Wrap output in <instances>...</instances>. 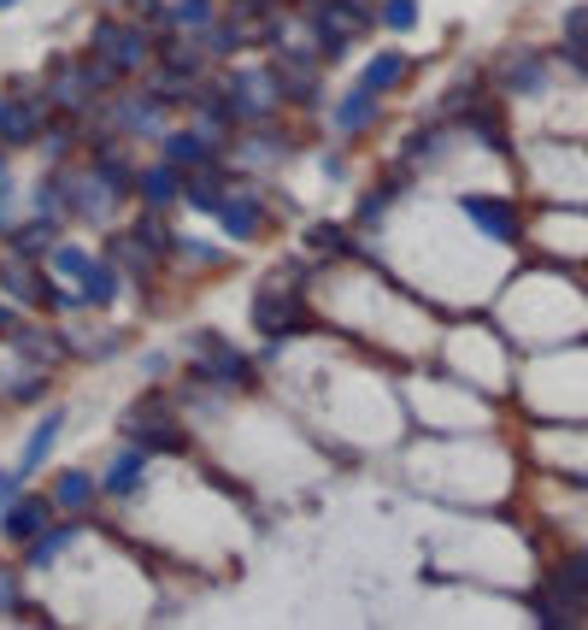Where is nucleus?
<instances>
[{
  "label": "nucleus",
  "mask_w": 588,
  "mask_h": 630,
  "mask_svg": "<svg viewBox=\"0 0 588 630\" xmlns=\"http://www.w3.org/2000/svg\"><path fill=\"white\" fill-rule=\"evenodd\" d=\"M7 195H12V183H0V225H7Z\"/></svg>",
  "instance_id": "nucleus-32"
},
{
  "label": "nucleus",
  "mask_w": 588,
  "mask_h": 630,
  "mask_svg": "<svg viewBox=\"0 0 588 630\" xmlns=\"http://www.w3.org/2000/svg\"><path fill=\"white\" fill-rule=\"evenodd\" d=\"M0 607H19V572H0Z\"/></svg>",
  "instance_id": "nucleus-31"
},
{
  "label": "nucleus",
  "mask_w": 588,
  "mask_h": 630,
  "mask_svg": "<svg viewBox=\"0 0 588 630\" xmlns=\"http://www.w3.org/2000/svg\"><path fill=\"white\" fill-rule=\"evenodd\" d=\"M83 301L89 306H112L118 301V260H95V271L83 278Z\"/></svg>",
  "instance_id": "nucleus-20"
},
{
  "label": "nucleus",
  "mask_w": 588,
  "mask_h": 630,
  "mask_svg": "<svg viewBox=\"0 0 588 630\" xmlns=\"http://www.w3.org/2000/svg\"><path fill=\"white\" fill-rule=\"evenodd\" d=\"M0 183H7V153H0Z\"/></svg>",
  "instance_id": "nucleus-33"
},
{
  "label": "nucleus",
  "mask_w": 588,
  "mask_h": 630,
  "mask_svg": "<svg viewBox=\"0 0 588 630\" xmlns=\"http://www.w3.org/2000/svg\"><path fill=\"white\" fill-rule=\"evenodd\" d=\"M47 265H54L59 278H72V283L83 289V278L95 271V253H89V248H77V242H59L54 253H47Z\"/></svg>",
  "instance_id": "nucleus-21"
},
{
  "label": "nucleus",
  "mask_w": 588,
  "mask_h": 630,
  "mask_svg": "<svg viewBox=\"0 0 588 630\" xmlns=\"http://www.w3.org/2000/svg\"><path fill=\"white\" fill-rule=\"evenodd\" d=\"M224 195H230V189H224V177L213 172V165H195V172H188V183H183V200H188V207H195V213H213V218H218V207H224Z\"/></svg>",
  "instance_id": "nucleus-18"
},
{
  "label": "nucleus",
  "mask_w": 588,
  "mask_h": 630,
  "mask_svg": "<svg viewBox=\"0 0 588 630\" xmlns=\"http://www.w3.org/2000/svg\"><path fill=\"white\" fill-rule=\"evenodd\" d=\"M7 395L19 401V406H24V401H42V395H47V378H42V371H30V378H19V383L7 389Z\"/></svg>",
  "instance_id": "nucleus-29"
},
{
  "label": "nucleus",
  "mask_w": 588,
  "mask_h": 630,
  "mask_svg": "<svg viewBox=\"0 0 588 630\" xmlns=\"http://www.w3.org/2000/svg\"><path fill=\"white\" fill-rule=\"evenodd\" d=\"M160 148H165L171 165H183V172L213 165V135H206V130H171V135H160Z\"/></svg>",
  "instance_id": "nucleus-13"
},
{
  "label": "nucleus",
  "mask_w": 588,
  "mask_h": 630,
  "mask_svg": "<svg viewBox=\"0 0 588 630\" xmlns=\"http://www.w3.org/2000/svg\"><path fill=\"white\" fill-rule=\"evenodd\" d=\"M118 431H124L135 448H165V454H183V448H188L183 424H177V413L165 406L160 389H148V395L124 413V424H118Z\"/></svg>",
  "instance_id": "nucleus-1"
},
{
  "label": "nucleus",
  "mask_w": 588,
  "mask_h": 630,
  "mask_svg": "<svg viewBox=\"0 0 588 630\" xmlns=\"http://www.w3.org/2000/svg\"><path fill=\"white\" fill-rule=\"evenodd\" d=\"M383 24L401 30V36H406V30H418V0H383Z\"/></svg>",
  "instance_id": "nucleus-26"
},
{
  "label": "nucleus",
  "mask_w": 588,
  "mask_h": 630,
  "mask_svg": "<svg viewBox=\"0 0 588 630\" xmlns=\"http://www.w3.org/2000/svg\"><path fill=\"white\" fill-rule=\"evenodd\" d=\"M12 7H19V0H0V12H12Z\"/></svg>",
  "instance_id": "nucleus-34"
},
{
  "label": "nucleus",
  "mask_w": 588,
  "mask_h": 630,
  "mask_svg": "<svg viewBox=\"0 0 588 630\" xmlns=\"http://www.w3.org/2000/svg\"><path fill=\"white\" fill-rule=\"evenodd\" d=\"M306 242L324 248V253H336V248H348V230H341V225H313V230H306Z\"/></svg>",
  "instance_id": "nucleus-28"
},
{
  "label": "nucleus",
  "mask_w": 588,
  "mask_h": 630,
  "mask_svg": "<svg viewBox=\"0 0 588 630\" xmlns=\"http://www.w3.org/2000/svg\"><path fill=\"white\" fill-rule=\"evenodd\" d=\"M218 225L230 230L236 242H253V236L265 230V207H259L253 189H230V195H224V207H218Z\"/></svg>",
  "instance_id": "nucleus-11"
},
{
  "label": "nucleus",
  "mask_w": 588,
  "mask_h": 630,
  "mask_svg": "<svg viewBox=\"0 0 588 630\" xmlns=\"http://www.w3.org/2000/svg\"><path fill=\"white\" fill-rule=\"evenodd\" d=\"M19 496H24V471H19V466H12V471H0V513H7V507L19 501Z\"/></svg>",
  "instance_id": "nucleus-30"
},
{
  "label": "nucleus",
  "mask_w": 588,
  "mask_h": 630,
  "mask_svg": "<svg viewBox=\"0 0 588 630\" xmlns=\"http://www.w3.org/2000/svg\"><path fill=\"white\" fill-rule=\"evenodd\" d=\"M406 77H412V59H406V54H371V59H366V72H359V83H371L377 95L401 89Z\"/></svg>",
  "instance_id": "nucleus-19"
},
{
  "label": "nucleus",
  "mask_w": 588,
  "mask_h": 630,
  "mask_svg": "<svg viewBox=\"0 0 588 630\" xmlns=\"http://www.w3.org/2000/svg\"><path fill=\"white\" fill-rule=\"evenodd\" d=\"M565 54L570 59H588V7H570L565 12Z\"/></svg>",
  "instance_id": "nucleus-25"
},
{
  "label": "nucleus",
  "mask_w": 588,
  "mask_h": 630,
  "mask_svg": "<svg viewBox=\"0 0 588 630\" xmlns=\"http://www.w3.org/2000/svg\"><path fill=\"white\" fill-rule=\"evenodd\" d=\"M95 54L107 59L118 77H135V72H142V65L153 59V36H148L142 24H118V19H107V24L95 30Z\"/></svg>",
  "instance_id": "nucleus-3"
},
{
  "label": "nucleus",
  "mask_w": 588,
  "mask_h": 630,
  "mask_svg": "<svg viewBox=\"0 0 588 630\" xmlns=\"http://www.w3.org/2000/svg\"><path fill=\"white\" fill-rule=\"evenodd\" d=\"M553 577H559V584H570V589H577V595H588V554H570L565 566L553 572Z\"/></svg>",
  "instance_id": "nucleus-27"
},
{
  "label": "nucleus",
  "mask_w": 588,
  "mask_h": 630,
  "mask_svg": "<svg viewBox=\"0 0 588 630\" xmlns=\"http://www.w3.org/2000/svg\"><path fill=\"white\" fill-rule=\"evenodd\" d=\"M171 19L165 24H183V30H213L218 24V7L213 0H177V7H165Z\"/></svg>",
  "instance_id": "nucleus-24"
},
{
  "label": "nucleus",
  "mask_w": 588,
  "mask_h": 630,
  "mask_svg": "<svg viewBox=\"0 0 588 630\" xmlns=\"http://www.w3.org/2000/svg\"><path fill=\"white\" fill-rule=\"evenodd\" d=\"M500 95H512V100H524V95H542L547 89V59L542 54H530V47H518V54L500 65Z\"/></svg>",
  "instance_id": "nucleus-9"
},
{
  "label": "nucleus",
  "mask_w": 588,
  "mask_h": 630,
  "mask_svg": "<svg viewBox=\"0 0 588 630\" xmlns=\"http://www.w3.org/2000/svg\"><path fill=\"white\" fill-rule=\"evenodd\" d=\"M248 313H253V330H259V336H271V343H288V336L306 325V301L294 295V289H276V283H271V289H259Z\"/></svg>",
  "instance_id": "nucleus-4"
},
{
  "label": "nucleus",
  "mask_w": 588,
  "mask_h": 630,
  "mask_svg": "<svg viewBox=\"0 0 588 630\" xmlns=\"http://www.w3.org/2000/svg\"><path fill=\"white\" fill-rule=\"evenodd\" d=\"M188 354L200 360V383H224V389H253V360L236 354L224 336L213 330H195L188 336Z\"/></svg>",
  "instance_id": "nucleus-2"
},
{
  "label": "nucleus",
  "mask_w": 588,
  "mask_h": 630,
  "mask_svg": "<svg viewBox=\"0 0 588 630\" xmlns=\"http://www.w3.org/2000/svg\"><path fill=\"white\" fill-rule=\"evenodd\" d=\"M54 507H59V501H47V496H19L7 513H0V536H7V542H24V548H30V542H36L47 524H54Z\"/></svg>",
  "instance_id": "nucleus-7"
},
{
  "label": "nucleus",
  "mask_w": 588,
  "mask_h": 630,
  "mask_svg": "<svg viewBox=\"0 0 588 630\" xmlns=\"http://www.w3.org/2000/svg\"><path fill=\"white\" fill-rule=\"evenodd\" d=\"M54 501H59V507H72V513H83V507H95V478H89V471H59Z\"/></svg>",
  "instance_id": "nucleus-22"
},
{
  "label": "nucleus",
  "mask_w": 588,
  "mask_h": 630,
  "mask_svg": "<svg viewBox=\"0 0 588 630\" xmlns=\"http://www.w3.org/2000/svg\"><path fill=\"white\" fill-rule=\"evenodd\" d=\"M59 431H65V406H54V413H47L36 431H30V442H24V454H19V471L24 478H36L42 471V459L54 454V442H59Z\"/></svg>",
  "instance_id": "nucleus-14"
},
{
  "label": "nucleus",
  "mask_w": 588,
  "mask_h": 630,
  "mask_svg": "<svg viewBox=\"0 0 588 630\" xmlns=\"http://www.w3.org/2000/svg\"><path fill=\"white\" fill-rule=\"evenodd\" d=\"M160 107H165V95H124V100H112V118H118V130L142 135V130H160Z\"/></svg>",
  "instance_id": "nucleus-16"
},
{
  "label": "nucleus",
  "mask_w": 588,
  "mask_h": 630,
  "mask_svg": "<svg viewBox=\"0 0 588 630\" xmlns=\"http://www.w3.org/2000/svg\"><path fill=\"white\" fill-rule=\"evenodd\" d=\"M371 124H377V89H371V83H359V89L341 95L336 130H341V135H359V130H371Z\"/></svg>",
  "instance_id": "nucleus-15"
},
{
  "label": "nucleus",
  "mask_w": 588,
  "mask_h": 630,
  "mask_svg": "<svg viewBox=\"0 0 588 630\" xmlns=\"http://www.w3.org/2000/svg\"><path fill=\"white\" fill-rule=\"evenodd\" d=\"M230 100H236L241 118H271L276 100H288V95H283V77H276V65H248V72L230 77Z\"/></svg>",
  "instance_id": "nucleus-5"
},
{
  "label": "nucleus",
  "mask_w": 588,
  "mask_h": 630,
  "mask_svg": "<svg viewBox=\"0 0 588 630\" xmlns=\"http://www.w3.org/2000/svg\"><path fill=\"white\" fill-rule=\"evenodd\" d=\"M183 183H188V172H183V165L160 160V165H148V172L135 177V195H142V207H153V213H171V207L183 200Z\"/></svg>",
  "instance_id": "nucleus-8"
},
{
  "label": "nucleus",
  "mask_w": 588,
  "mask_h": 630,
  "mask_svg": "<svg viewBox=\"0 0 588 630\" xmlns=\"http://www.w3.org/2000/svg\"><path fill=\"white\" fill-rule=\"evenodd\" d=\"M459 213L471 218V225L489 236V242H518V207L507 195H459Z\"/></svg>",
  "instance_id": "nucleus-6"
},
{
  "label": "nucleus",
  "mask_w": 588,
  "mask_h": 630,
  "mask_svg": "<svg viewBox=\"0 0 588 630\" xmlns=\"http://www.w3.org/2000/svg\"><path fill=\"white\" fill-rule=\"evenodd\" d=\"M47 242H54V218H36V225H19V230H12V253H19V260H24V253H30V260H36V253H54V248H47Z\"/></svg>",
  "instance_id": "nucleus-23"
},
{
  "label": "nucleus",
  "mask_w": 588,
  "mask_h": 630,
  "mask_svg": "<svg viewBox=\"0 0 588 630\" xmlns=\"http://www.w3.org/2000/svg\"><path fill=\"white\" fill-rule=\"evenodd\" d=\"M77 524H47V531L36 536V542H30V554H24V566L30 572H47V566H54V560L65 554V548H77Z\"/></svg>",
  "instance_id": "nucleus-17"
},
{
  "label": "nucleus",
  "mask_w": 588,
  "mask_h": 630,
  "mask_svg": "<svg viewBox=\"0 0 588 630\" xmlns=\"http://www.w3.org/2000/svg\"><path fill=\"white\" fill-rule=\"evenodd\" d=\"M36 135H42V112L24 107V100H12V95H0V142L24 148V142H36Z\"/></svg>",
  "instance_id": "nucleus-12"
},
{
  "label": "nucleus",
  "mask_w": 588,
  "mask_h": 630,
  "mask_svg": "<svg viewBox=\"0 0 588 630\" xmlns=\"http://www.w3.org/2000/svg\"><path fill=\"white\" fill-rule=\"evenodd\" d=\"M142 471H148V448H118L112 454V466H107V478H100V489H107L112 501H135L142 496Z\"/></svg>",
  "instance_id": "nucleus-10"
}]
</instances>
